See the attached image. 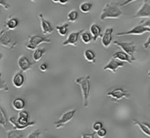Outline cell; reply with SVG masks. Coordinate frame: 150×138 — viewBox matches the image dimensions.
I'll list each match as a JSON object with an SVG mask.
<instances>
[{"label": "cell", "instance_id": "obj_34", "mask_svg": "<svg viewBox=\"0 0 150 138\" xmlns=\"http://www.w3.org/2000/svg\"><path fill=\"white\" fill-rule=\"evenodd\" d=\"M0 6L1 7H2L3 8H4L5 10H9L10 9V4H8V3L6 2L4 0H0Z\"/></svg>", "mask_w": 150, "mask_h": 138}, {"label": "cell", "instance_id": "obj_10", "mask_svg": "<svg viewBox=\"0 0 150 138\" xmlns=\"http://www.w3.org/2000/svg\"><path fill=\"white\" fill-rule=\"evenodd\" d=\"M83 32H84V29L79 30L78 32H71L68 35L66 40L63 42V46H67V45H73V46H77L78 43H79V38H81V34Z\"/></svg>", "mask_w": 150, "mask_h": 138}, {"label": "cell", "instance_id": "obj_29", "mask_svg": "<svg viewBox=\"0 0 150 138\" xmlns=\"http://www.w3.org/2000/svg\"><path fill=\"white\" fill-rule=\"evenodd\" d=\"M79 18V13L77 10H73L70 11L67 14V20L71 23H75Z\"/></svg>", "mask_w": 150, "mask_h": 138}, {"label": "cell", "instance_id": "obj_14", "mask_svg": "<svg viewBox=\"0 0 150 138\" xmlns=\"http://www.w3.org/2000/svg\"><path fill=\"white\" fill-rule=\"evenodd\" d=\"M34 63L31 62L29 58L25 56H21L18 59V65L23 73L29 71L32 68Z\"/></svg>", "mask_w": 150, "mask_h": 138}, {"label": "cell", "instance_id": "obj_23", "mask_svg": "<svg viewBox=\"0 0 150 138\" xmlns=\"http://www.w3.org/2000/svg\"><path fill=\"white\" fill-rule=\"evenodd\" d=\"M45 53H46V50L44 48H38L37 49H35L33 52V55H32L34 61L37 63L40 61Z\"/></svg>", "mask_w": 150, "mask_h": 138}, {"label": "cell", "instance_id": "obj_12", "mask_svg": "<svg viewBox=\"0 0 150 138\" xmlns=\"http://www.w3.org/2000/svg\"><path fill=\"white\" fill-rule=\"evenodd\" d=\"M125 66L124 61H122L120 60L117 59V58H112L109 61V62L103 68V70H109L112 73H115L117 71L119 68L120 67H123Z\"/></svg>", "mask_w": 150, "mask_h": 138}, {"label": "cell", "instance_id": "obj_2", "mask_svg": "<svg viewBox=\"0 0 150 138\" xmlns=\"http://www.w3.org/2000/svg\"><path fill=\"white\" fill-rule=\"evenodd\" d=\"M29 115L26 111H21L18 113V117L16 120L15 117H10L9 118V123L13 125L15 130H26L28 127H33L35 125L36 122L35 121H29Z\"/></svg>", "mask_w": 150, "mask_h": 138}, {"label": "cell", "instance_id": "obj_22", "mask_svg": "<svg viewBox=\"0 0 150 138\" xmlns=\"http://www.w3.org/2000/svg\"><path fill=\"white\" fill-rule=\"evenodd\" d=\"M12 106L16 111H23L26 107V102L21 98H16L12 102Z\"/></svg>", "mask_w": 150, "mask_h": 138}, {"label": "cell", "instance_id": "obj_36", "mask_svg": "<svg viewBox=\"0 0 150 138\" xmlns=\"http://www.w3.org/2000/svg\"><path fill=\"white\" fill-rule=\"evenodd\" d=\"M149 47H150V35H149V37H148V39H146V42H145L143 44L144 49L146 50V49H148V48H149Z\"/></svg>", "mask_w": 150, "mask_h": 138}, {"label": "cell", "instance_id": "obj_43", "mask_svg": "<svg viewBox=\"0 0 150 138\" xmlns=\"http://www.w3.org/2000/svg\"><path fill=\"white\" fill-rule=\"evenodd\" d=\"M148 76L150 77V70H149V72H148Z\"/></svg>", "mask_w": 150, "mask_h": 138}, {"label": "cell", "instance_id": "obj_15", "mask_svg": "<svg viewBox=\"0 0 150 138\" xmlns=\"http://www.w3.org/2000/svg\"><path fill=\"white\" fill-rule=\"evenodd\" d=\"M28 42H30V43L33 44L34 45H35L36 47H39V45H40L42 43H50L51 42V39H48V38L43 37H41L38 34H33L29 36V40Z\"/></svg>", "mask_w": 150, "mask_h": 138}, {"label": "cell", "instance_id": "obj_32", "mask_svg": "<svg viewBox=\"0 0 150 138\" xmlns=\"http://www.w3.org/2000/svg\"><path fill=\"white\" fill-rule=\"evenodd\" d=\"M41 134H42V133H41L40 130H35V132H33L31 133V134H29L26 137L27 138H39L41 137Z\"/></svg>", "mask_w": 150, "mask_h": 138}, {"label": "cell", "instance_id": "obj_28", "mask_svg": "<svg viewBox=\"0 0 150 138\" xmlns=\"http://www.w3.org/2000/svg\"><path fill=\"white\" fill-rule=\"evenodd\" d=\"M92 8V4L90 2H83L82 4H80L79 6V9H80L81 12L84 14L89 13Z\"/></svg>", "mask_w": 150, "mask_h": 138}, {"label": "cell", "instance_id": "obj_17", "mask_svg": "<svg viewBox=\"0 0 150 138\" xmlns=\"http://www.w3.org/2000/svg\"><path fill=\"white\" fill-rule=\"evenodd\" d=\"M112 58H117V59L120 60L122 61H124V62H128L129 64H132L133 62V61L132 60V58H130V56L127 54H126L124 51H117V52L114 53L112 56Z\"/></svg>", "mask_w": 150, "mask_h": 138}, {"label": "cell", "instance_id": "obj_31", "mask_svg": "<svg viewBox=\"0 0 150 138\" xmlns=\"http://www.w3.org/2000/svg\"><path fill=\"white\" fill-rule=\"evenodd\" d=\"M103 127V123H101L100 121H96L92 125V130H93L94 132H97L98 131H99L100 129H102Z\"/></svg>", "mask_w": 150, "mask_h": 138}, {"label": "cell", "instance_id": "obj_27", "mask_svg": "<svg viewBox=\"0 0 150 138\" xmlns=\"http://www.w3.org/2000/svg\"><path fill=\"white\" fill-rule=\"evenodd\" d=\"M81 39L84 44H89L92 41H93L91 33H89L87 32H82V34H81Z\"/></svg>", "mask_w": 150, "mask_h": 138}, {"label": "cell", "instance_id": "obj_3", "mask_svg": "<svg viewBox=\"0 0 150 138\" xmlns=\"http://www.w3.org/2000/svg\"><path fill=\"white\" fill-rule=\"evenodd\" d=\"M0 45L11 51L17 46V41L10 30L4 29L0 30Z\"/></svg>", "mask_w": 150, "mask_h": 138}, {"label": "cell", "instance_id": "obj_4", "mask_svg": "<svg viewBox=\"0 0 150 138\" xmlns=\"http://www.w3.org/2000/svg\"><path fill=\"white\" fill-rule=\"evenodd\" d=\"M75 82L80 86L83 98V106L86 108L89 105V99L90 96V76L79 77L75 80Z\"/></svg>", "mask_w": 150, "mask_h": 138}, {"label": "cell", "instance_id": "obj_18", "mask_svg": "<svg viewBox=\"0 0 150 138\" xmlns=\"http://www.w3.org/2000/svg\"><path fill=\"white\" fill-rule=\"evenodd\" d=\"M90 33L92 36L93 42H96L100 37H102V33H101V29L98 24L93 23L90 26Z\"/></svg>", "mask_w": 150, "mask_h": 138}, {"label": "cell", "instance_id": "obj_26", "mask_svg": "<svg viewBox=\"0 0 150 138\" xmlns=\"http://www.w3.org/2000/svg\"><path fill=\"white\" fill-rule=\"evenodd\" d=\"M21 131V130H10V131H7V137L8 138L24 137V134Z\"/></svg>", "mask_w": 150, "mask_h": 138}, {"label": "cell", "instance_id": "obj_9", "mask_svg": "<svg viewBox=\"0 0 150 138\" xmlns=\"http://www.w3.org/2000/svg\"><path fill=\"white\" fill-rule=\"evenodd\" d=\"M134 18H150V4L148 0H145L142 7L138 10L133 16Z\"/></svg>", "mask_w": 150, "mask_h": 138}, {"label": "cell", "instance_id": "obj_44", "mask_svg": "<svg viewBox=\"0 0 150 138\" xmlns=\"http://www.w3.org/2000/svg\"><path fill=\"white\" fill-rule=\"evenodd\" d=\"M30 1H36V0H30Z\"/></svg>", "mask_w": 150, "mask_h": 138}, {"label": "cell", "instance_id": "obj_33", "mask_svg": "<svg viewBox=\"0 0 150 138\" xmlns=\"http://www.w3.org/2000/svg\"><path fill=\"white\" fill-rule=\"evenodd\" d=\"M96 133L97 135L99 137H105L107 134V131L105 129H104L103 127L102 129H100V130L99 131L97 132Z\"/></svg>", "mask_w": 150, "mask_h": 138}, {"label": "cell", "instance_id": "obj_8", "mask_svg": "<svg viewBox=\"0 0 150 138\" xmlns=\"http://www.w3.org/2000/svg\"><path fill=\"white\" fill-rule=\"evenodd\" d=\"M76 113V110H72V111H67V112L64 113L60 117V118L58 121L54 122L56 128L60 129L64 127V126H65V124H67V123L70 122V121L73 119Z\"/></svg>", "mask_w": 150, "mask_h": 138}, {"label": "cell", "instance_id": "obj_21", "mask_svg": "<svg viewBox=\"0 0 150 138\" xmlns=\"http://www.w3.org/2000/svg\"><path fill=\"white\" fill-rule=\"evenodd\" d=\"M8 122L9 119L7 118V115H6L5 113H4V109H3L2 107L0 105V126L2 127L5 130L8 131Z\"/></svg>", "mask_w": 150, "mask_h": 138}, {"label": "cell", "instance_id": "obj_40", "mask_svg": "<svg viewBox=\"0 0 150 138\" xmlns=\"http://www.w3.org/2000/svg\"><path fill=\"white\" fill-rule=\"evenodd\" d=\"M69 0H59V3L61 4H66L67 2H68Z\"/></svg>", "mask_w": 150, "mask_h": 138}, {"label": "cell", "instance_id": "obj_16", "mask_svg": "<svg viewBox=\"0 0 150 138\" xmlns=\"http://www.w3.org/2000/svg\"><path fill=\"white\" fill-rule=\"evenodd\" d=\"M25 76L21 72H18L16 74L14 75V76L13 77V80H12V82H13V86H15L17 89H21V87H23V86L25 83Z\"/></svg>", "mask_w": 150, "mask_h": 138}, {"label": "cell", "instance_id": "obj_5", "mask_svg": "<svg viewBox=\"0 0 150 138\" xmlns=\"http://www.w3.org/2000/svg\"><path fill=\"white\" fill-rule=\"evenodd\" d=\"M114 45H117L119 48H121L124 52L128 54L132 58L133 61H136L134 55L136 51V45L133 44V42H119V41H114Z\"/></svg>", "mask_w": 150, "mask_h": 138}, {"label": "cell", "instance_id": "obj_20", "mask_svg": "<svg viewBox=\"0 0 150 138\" xmlns=\"http://www.w3.org/2000/svg\"><path fill=\"white\" fill-rule=\"evenodd\" d=\"M133 124H134V125L138 126L144 134H146V136H148V137H150L149 124H146V123H144V122H142V121H138V120H135V121H133Z\"/></svg>", "mask_w": 150, "mask_h": 138}, {"label": "cell", "instance_id": "obj_11", "mask_svg": "<svg viewBox=\"0 0 150 138\" xmlns=\"http://www.w3.org/2000/svg\"><path fill=\"white\" fill-rule=\"evenodd\" d=\"M38 18H39L40 20V25L41 29H42V32L44 35L51 34H52L54 29H53L52 24L49 20H46L44 18L43 15L42 13L38 15Z\"/></svg>", "mask_w": 150, "mask_h": 138}, {"label": "cell", "instance_id": "obj_19", "mask_svg": "<svg viewBox=\"0 0 150 138\" xmlns=\"http://www.w3.org/2000/svg\"><path fill=\"white\" fill-rule=\"evenodd\" d=\"M19 20L17 18L10 17L7 19V21L4 23V26L8 30L13 31L15 30L18 26Z\"/></svg>", "mask_w": 150, "mask_h": 138}, {"label": "cell", "instance_id": "obj_25", "mask_svg": "<svg viewBox=\"0 0 150 138\" xmlns=\"http://www.w3.org/2000/svg\"><path fill=\"white\" fill-rule=\"evenodd\" d=\"M69 29V23H64L62 24L58 25L56 26V29H57V32L59 34L60 36L64 37L67 34Z\"/></svg>", "mask_w": 150, "mask_h": 138}, {"label": "cell", "instance_id": "obj_41", "mask_svg": "<svg viewBox=\"0 0 150 138\" xmlns=\"http://www.w3.org/2000/svg\"><path fill=\"white\" fill-rule=\"evenodd\" d=\"M2 58H3V54H1V52H0V62H1V59H2Z\"/></svg>", "mask_w": 150, "mask_h": 138}, {"label": "cell", "instance_id": "obj_6", "mask_svg": "<svg viewBox=\"0 0 150 138\" xmlns=\"http://www.w3.org/2000/svg\"><path fill=\"white\" fill-rule=\"evenodd\" d=\"M146 32H150V29L147 26H144L143 24H139L138 26H135L130 30L127 32H120L116 34L117 37H122L127 36V35H142Z\"/></svg>", "mask_w": 150, "mask_h": 138}, {"label": "cell", "instance_id": "obj_30", "mask_svg": "<svg viewBox=\"0 0 150 138\" xmlns=\"http://www.w3.org/2000/svg\"><path fill=\"white\" fill-rule=\"evenodd\" d=\"M2 91L4 92H9V88L7 86L6 81L2 78V74L0 73V92Z\"/></svg>", "mask_w": 150, "mask_h": 138}, {"label": "cell", "instance_id": "obj_38", "mask_svg": "<svg viewBox=\"0 0 150 138\" xmlns=\"http://www.w3.org/2000/svg\"><path fill=\"white\" fill-rule=\"evenodd\" d=\"M95 132L94 133H91V134H82V137L83 138H94L95 136Z\"/></svg>", "mask_w": 150, "mask_h": 138}, {"label": "cell", "instance_id": "obj_42", "mask_svg": "<svg viewBox=\"0 0 150 138\" xmlns=\"http://www.w3.org/2000/svg\"><path fill=\"white\" fill-rule=\"evenodd\" d=\"M51 1H52L54 3H58L59 0H51Z\"/></svg>", "mask_w": 150, "mask_h": 138}, {"label": "cell", "instance_id": "obj_24", "mask_svg": "<svg viewBox=\"0 0 150 138\" xmlns=\"http://www.w3.org/2000/svg\"><path fill=\"white\" fill-rule=\"evenodd\" d=\"M84 58L88 62L93 63L95 64L96 63V56H95V52L90 49H87L84 51Z\"/></svg>", "mask_w": 150, "mask_h": 138}, {"label": "cell", "instance_id": "obj_37", "mask_svg": "<svg viewBox=\"0 0 150 138\" xmlns=\"http://www.w3.org/2000/svg\"><path fill=\"white\" fill-rule=\"evenodd\" d=\"M138 1V0H126L124 2H122V4H120V7H125V6L127 5V4H130L132 2H134V1Z\"/></svg>", "mask_w": 150, "mask_h": 138}, {"label": "cell", "instance_id": "obj_13", "mask_svg": "<svg viewBox=\"0 0 150 138\" xmlns=\"http://www.w3.org/2000/svg\"><path fill=\"white\" fill-rule=\"evenodd\" d=\"M113 33H114V29L113 28L108 27L105 29L103 35L101 37V42L102 45L105 48H108L110 46L113 41Z\"/></svg>", "mask_w": 150, "mask_h": 138}, {"label": "cell", "instance_id": "obj_1", "mask_svg": "<svg viewBox=\"0 0 150 138\" xmlns=\"http://www.w3.org/2000/svg\"><path fill=\"white\" fill-rule=\"evenodd\" d=\"M120 4L119 2H110L105 4L100 15V20L107 19H119L122 16V12L120 9Z\"/></svg>", "mask_w": 150, "mask_h": 138}, {"label": "cell", "instance_id": "obj_7", "mask_svg": "<svg viewBox=\"0 0 150 138\" xmlns=\"http://www.w3.org/2000/svg\"><path fill=\"white\" fill-rule=\"evenodd\" d=\"M107 96L114 99L115 102H120L122 99H130V94L122 89H115L107 93Z\"/></svg>", "mask_w": 150, "mask_h": 138}, {"label": "cell", "instance_id": "obj_39", "mask_svg": "<svg viewBox=\"0 0 150 138\" xmlns=\"http://www.w3.org/2000/svg\"><path fill=\"white\" fill-rule=\"evenodd\" d=\"M141 24H143L144 26H147L150 29V20H142L140 22Z\"/></svg>", "mask_w": 150, "mask_h": 138}, {"label": "cell", "instance_id": "obj_35", "mask_svg": "<svg viewBox=\"0 0 150 138\" xmlns=\"http://www.w3.org/2000/svg\"><path fill=\"white\" fill-rule=\"evenodd\" d=\"M48 64H45V63H42L40 66V70L42 73H45L48 70Z\"/></svg>", "mask_w": 150, "mask_h": 138}]
</instances>
